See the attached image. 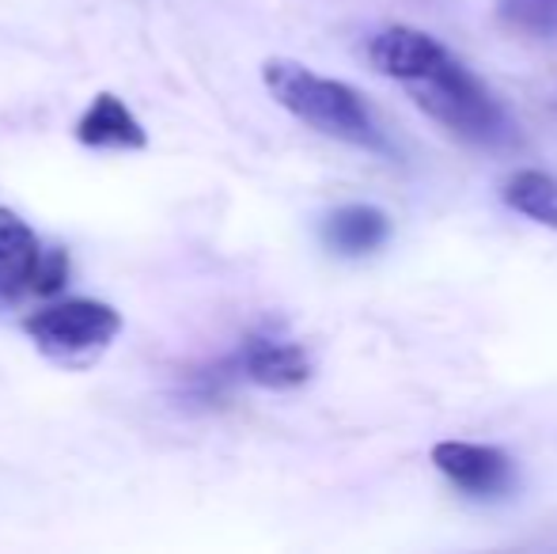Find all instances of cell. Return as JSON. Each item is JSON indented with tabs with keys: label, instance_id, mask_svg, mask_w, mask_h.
I'll use <instances>...</instances> for the list:
<instances>
[{
	"label": "cell",
	"instance_id": "obj_1",
	"mask_svg": "<svg viewBox=\"0 0 557 554\" xmlns=\"http://www.w3.org/2000/svg\"><path fill=\"white\" fill-rule=\"evenodd\" d=\"M262 81L277 107H285L293 119L304 126L319 130V134L345 140V145L368 148V152H387V137L372 122V111L360 99L357 88L334 81V76H319L308 65L288 58H273L262 65Z\"/></svg>",
	"mask_w": 557,
	"mask_h": 554
},
{
	"label": "cell",
	"instance_id": "obj_2",
	"mask_svg": "<svg viewBox=\"0 0 557 554\" xmlns=\"http://www.w3.org/2000/svg\"><path fill=\"white\" fill-rule=\"evenodd\" d=\"M406 88H410L413 103L429 119L441 122L444 130H451L455 137L470 140V145L500 148L516 140V126L508 119V111L455 53H447L433 73L406 84Z\"/></svg>",
	"mask_w": 557,
	"mask_h": 554
},
{
	"label": "cell",
	"instance_id": "obj_3",
	"mask_svg": "<svg viewBox=\"0 0 557 554\" xmlns=\"http://www.w3.org/2000/svg\"><path fill=\"white\" fill-rule=\"evenodd\" d=\"M23 331L30 334L38 349L53 361L76 365L84 357L99 354L117 338L122 331V316L103 300H61V304H46L35 316L23 319Z\"/></svg>",
	"mask_w": 557,
	"mask_h": 554
},
{
	"label": "cell",
	"instance_id": "obj_4",
	"mask_svg": "<svg viewBox=\"0 0 557 554\" xmlns=\"http://www.w3.org/2000/svg\"><path fill=\"white\" fill-rule=\"evenodd\" d=\"M69 281V255L46 251L38 236L12 213L0 209V296L20 300V296H53Z\"/></svg>",
	"mask_w": 557,
	"mask_h": 554
},
{
	"label": "cell",
	"instance_id": "obj_5",
	"mask_svg": "<svg viewBox=\"0 0 557 554\" xmlns=\"http://www.w3.org/2000/svg\"><path fill=\"white\" fill-rule=\"evenodd\" d=\"M227 369H232V377L250 380L265 392H293V387H304L311 380V357L300 342L255 331L227 357Z\"/></svg>",
	"mask_w": 557,
	"mask_h": 554
},
{
	"label": "cell",
	"instance_id": "obj_6",
	"mask_svg": "<svg viewBox=\"0 0 557 554\" xmlns=\"http://www.w3.org/2000/svg\"><path fill=\"white\" fill-rule=\"evenodd\" d=\"M433 467L451 487L470 497H500L512 490L516 464L505 448L482 441H441L433 444Z\"/></svg>",
	"mask_w": 557,
	"mask_h": 554
},
{
	"label": "cell",
	"instance_id": "obj_7",
	"mask_svg": "<svg viewBox=\"0 0 557 554\" xmlns=\"http://www.w3.org/2000/svg\"><path fill=\"white\" fill-rule=\"evenodd\" d=\"M447 53L451 50H447L441 38H433L421 27H406V23L383 27L380 35H372V42H368V61H372V69L398 84H413V81H421V76H429Z\"/></svg>",
	"mask_w": 557,
	"mask_h": 554
},
{
	"label": "cell",
	"instance_id": "obj_8",
	"mask_svg": "<svg viewBox=\"0 0 557 554\" xmlns=\"http://www.w3.org/2000/svg\"><path fill=\"white\" fill-rule=\"evenodd\" d=\"M323 244L342 259H364L391 239V217L375 206H337L323 221Z\"/></svg>",
	"mask_w": 557,
	"mask_h": 554
},
{
	"label": "cell",
	"instance_id": "obj_9",
	"mask_svg": "<svg viewBox=\"0 0 557 554\" xmlns=\"http://www.w3.org/2000/svg\"><path fill=\"white\" fill-rule=\"evenodd\" d=\"M76 140L88 148H145L148 134L122 99L111 91H99L76 122Z\"/></svg>",
	"mask_w": 557,
	"mask_h": 554
},
{
	"label": "cell",
	"instance_id": "obj_10",
	"mask_svg": "<svg viewBox=\"0 0 557 554\" xmlns=\"http://www.w3.org/2000/svg\"><path fill=\"white\" fill-rule=\"evenodd\" d=\"M500 201H505L512 213L557 232V178L546 175V171H539V168L512 171V175L505 178V186H500Z\"/></svg>",
	"mask_w": 557,
	"mask_h": 554
},
{
	"label": "cell",
	"instance_id": "obj_11",
	"mask_svg": "<svg viewBox=\"0 0 557 554\" xmlns=\"http://www.w3.org/2000/svg\"><path fill=\"white\" fill-rule=\"evenodd\" d=\"M550 4H557V0H550Z\"/></svg>",
	"mask_w": 557,
	"mask_h": 554
}]
</instances>
